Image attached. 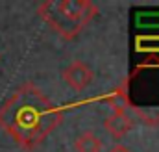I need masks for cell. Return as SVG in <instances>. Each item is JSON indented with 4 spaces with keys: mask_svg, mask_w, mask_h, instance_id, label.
<instances>
[{
    "mask_svg": "<svg viewBox=\"0 0 159 152\" xmlns=\"http://www.w3.org/2000/svg\"><path fill=\"white\" fill-rule=\"evenodd\" d=\"M106 102L107 106L115 112V113H124L128 112V100H126V95H124V89L122 87H115L107 97H106Z\"/></svg>",
    "mask_w": 159,
    "mask_h": 152,
    "instance_id": "obj_8",
    "label": "cell"
},
{
    "mask_svg": "<svg viewBox=\"0 0 159 152\" xmlns=\"http://www.w3.org/2000/svg\"><path fill=\"white\" fill-rule=\"evenodd\" d=\"M37 15L61 37L74 39L98 15L91 0H46L37 6Z\"/></svg>",
    "mask_w": 159,
    "mask_h": 152,
    "instance_id": "obj_3",
    "label": "cell"
},
{
    "mask_svg": "<svg viewBox=\"0 0 159 152\" xmlns=\"http://www.w3.org/2000/svg\"><path fill=\"white\" fill-rule=\"evenodd\" d=\"M128 110L144 124H159V56H148L120 83Z\"/></svg>",
    "mask_w": 159,
    "mask_h": 152,
    "instance_id": "obj_2",
    "label": "cell"
},
{
    "mask_svg": "<svg viewBox=\"0 0 159 152\" xmlns=\"http://www.w3.org/2000/svg\"><path fill=\"white\" fill-rule=\"evenodd\" d=\"M104 128H106V132L111 137L120 139L126 134H129V130L133 128V119L128 115V112H124V113H115L113 112L111 115H107V119L104 121Z\"/></svg>",
    "mask_w": 159,
    "mask_h": 152,
    "instance_id": "obj_5",
    "label": "cell"
},
{
    "mask_svg": "<svg viewBox=\"0 0 159 152\" xmlns=\"http://www.w3.org/2000/svg\"><path fill=\"white\" fill-rule=\"evenodd\" d=\"M74 149L76 152H102L104 145H102V139L93 132H83L76 137Z\"/></svg>",
    "mask_w": 159,
    "mask_h": 152,
    "instance_id": "obj_6",
    "label": "cell"
},
{
    "mask_svg": "<svg viewBox=\"0 0 159 152\" xmlns=\"http://www.w3.org/2000/svg\"><path fill=\"white\" fill-rule=\"evenodd\" d=\"M107 152H131L128 147H124V145H115V147H111Z\"/></svg>",
    "mask_w": 159,
    "mask_h": 152,
    "instance_id": "obj_9",
    "label": "cell"
},
{
    "mask_svg": "<svg viewBox=\"0 0 159 152\" xmlns=\"http://www.w3.org/2000/svg\"><path fill=\"white\" fill-rule=\"evenodd\" d=\"M61 78H63V82L65 83H69L74 91H81V89H85L91 82H93V71H91V67L87 65V63H83V61H72L67 69H63V73H61Z\"/></svg>",
    "mask_w": 159,
    "mask_h": 152,
    "instance_id": "obj_4",
    "label": "cell"
},
{
    "mask_svg": "<svg viewBox=\"0 0 159 152\" xmlns=\"http://www.w3.org/2000/svg\"><path fill=\"white\" fill-rule=\"evenodd\" d=\"M135 50L148 56L159 54V36H139L135 39Z\"/></svg>",
    "mask_w": 159,
    "mask_h": 152,
    "instance_id": "obj_7",
    "label": "cell"
},
{
    "mask_svg": "<svg viewBox=\"0 0 159 152\" xmlns=\"http://www.w3.org/2000/svg\"><path fill=\"white\" fill-rule=\"evenodd\" d=\"M61 119V108L34 83H22L0 106V128L24 150L37 149L57 128Z\"/></svg>",
    "mask_w": 159,
    "mask_h": 152,
    "instance_id": "obj_1",
    "label": "cell"
}]
</instances>
